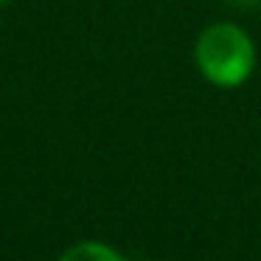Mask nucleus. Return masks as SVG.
<instances>
[{
  "mask_svg": "<svg viewBox=\"0 0 261 261\" xmlns=\"http://www.w3.org/2000/svg\"><path fill=\"white\" fill-rule=\"evenodd\" d=\"M197 73L216 90H239L258 68V45L244 25L214 20L197 34L191 48Z\"/></svg>",
  "mask_w": 261,
  "mask_h": 261,
  "instance_id": "obj_1",
  "label": "nucleus"
},
{
  "mask_svg": "<svg viewBox=\"0 0 261 261\" xmlns=\"http://www.w3.org/2000/svg\"><path fill=\"white\" fill-rule=\"evenodd\" d=\"M57 261H129L118 247L107 242H98V239H85V242L70 244L68 250H62Z\"/></svg>",
  "mask_w": 261,
  "mask_h": 261,
  "instance_id": "obj_2",
  "label": "nucleus"
}]
</instances>
